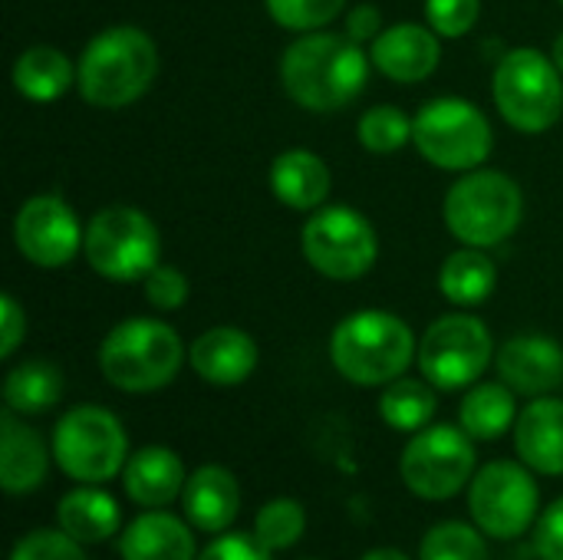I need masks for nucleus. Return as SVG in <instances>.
<instances>
[{"label":"nucleus","instance_id":"nucleus-33","mask_svg":"<svg viewBox=\"0 0 563 560\" xmlns=\"http://www.w3.org/2000/svg\"><path fill=\"white\" fill-rule=\"evenodd\" d=\"M264 7L274 17V23L310 33L333 23L343 13L346 0H264Z\"/></svg>","mask_w":563,"mask_h":560},{"label":"nucleus","instance_id":"nucleus-36","mask_svg":"<svg viewBox=\"0 0 563 560\" xmlns=\"http://www.w3.org/2000/svg\"><path fill=\"white\" fill-rule=\"evenodd\" d=\"M145 300L158 310H178L188 300V281L178 267H152L145 277Z\"/></svg>","mask_w":563,"mask_h":560},{"label":"nucleus","instance_id":"nucleus-1","mask_svg":"<svg viewBox=\"0 0 563 560\" xmlns=\"http://www.w3.org/2000/svg\"><path fill=\"white\" fill-rule=\"evenodd\" d=\"M369 59L363 46L336 33H303L280 59L287 96L310 112H336L366 86Z\"/></svg>","mask_w":563,"mask_h":560},{"label":"nucleus","instance_id":"nucleus-39","mask_svg":"<svg viewBox=\"0 0 563 560\" xmlns=\"http://www.w3.org/2000/svg\"><path fill=\"white\" fill-rule=\"evenodd\" d=\"M0 327H3L0 356L7 360V356L16 353V347H20V340H23V333H26V317H23V310L16 307V300H13L10 294L0 297Z\"/></svg>","mask_w":563,"mask_h":560},{"label":"nucleus","instance_id":"nucleus-23","mask_svg":"<svg viewBox=\"0 0 563 560\" xmlns=\"http://www.w3.org/2000/svg\"><path fill=\"white\" fill-rule=\"evenodd\" d=\"M271 188L287 208L313 211L330 195V168L320 155L307 149H290L280 152L271 165Z\"/></svg>","mask_w":563,"mask_h":560},{"label":"nucleus","instance_id":"nucleus-19","mask_svg":"<svg viewBox=\"0 0 563 560\" xmlns=\"http://www.w3.org/2000/svg\"><path fill=\"white\" fill-rule=\"evenodd\" d=\"M49 472V449L36 429L16 419L13 409L0 416V485L7 495H30Z\"/></svg>","mask_w":563,"mask_h":560},{"label":"nucleus","instance_id":"nucleus-34","mask_svg":"<svg viewBox=\"0 0 563 560\" xmlns=\"http://www.w3.org/2000/svg\"><path fill=\"white\" fill-rule=\"evenodd\" d=\"M10 560H86L82 554V545L76 538H69L63 528H40V531H30L23 535L13 551Z\"/></svg>","mask_w":563,"mask_h":560},{"label":"nucleus","instance_id":"nucleus-35","mask_svg":"<svg viewBox=\"0 0 563 560\" xmlns=\"http://www.w3.org/2000/svg\"><path fill=\"white\" fill-rule=\"evenodd\" d=\"M478 0H426V20L439 36H465L478 20Z\"/></svg>","mask_w":563,"mask_h":560},{"label":"nucleus","instance_id":"nucleus-11","mask_svg":"<svg viewBox=\"0 0 563 560\" xmlns=\"http://www.w3.org/2000/svg\"><path fill=\"white\" fill-rule=\"evenodd\" d=\"M541 492L525 462L482 465L468 485V512L482 535L495 541H515L538 521Z\"/></svg>","mask_w":563,"mask_h":560},{"label":"nucleus","instance_id":"nucleus-30","mask_svg":"<svg viewBox=\"0 0 563 560\" xmlns=\"http://www.w3.org/2000/svg\"><path fill=\"white\" fill-rule=\"evenodd\" d=\"M419 560H488V545L478 525L442 521L426 531L419 545Z\"/></svg>","mask_w":563,"mask_h":560},{"label":"nucleus","instance_id":"nucleus-12","mask_svg":"<svg viewBox=\"0 0 563 560\" xmlns=\"http://www.w3.org/2000/svg\"><path fill=\"white\" fill-rule=\"evenodd\" d=\"M495 340L488 327L468 314L439 317L419 343V370L435 389H465L492 363Z\"/></svg>","mask_w":563,"mask_h":560},{"label":"nucleus","instance_id":"nucleus-22","mask_svg":"<svg viewBox=\"0 0 563 560\" xmlns=\"http://www.w3.org/2000/svg\"><path fill=\"white\" fill-rule=\"evenodd\" d=\"M119 554L122 560H198L191 528L162 508L132 518L119 538Z\"/></svg>","mask_w":563,"mask_h":560},{"label":"nucleus","instance_id":"nucleus-9","mask_svg":"<svg viewBox=\"0 0 563 560\" xmlns=\"http://www.w3.org/2000/svg\"><path fill=\"white\" fill-rule=\"evenodd\" d=\"M412 142L435 168L475 172L492 155V125L478 106L442 96L419 109L412 119Z\"/></svg>","mask_w":563,"mask_h":560},{"label":"nucleus","instance_id":"nucleus-29","mask_svg":"<svg viewBox=\"0 0 563 560\" xmlns=\"http://www.w3.org/2000/svg\"><path fill=\"white\" fill-rule=\"evenodd\" d=\"M435 389L426 380H393L386 393L379 396V416L389 429L396 432H419L432 422L435 416Z\"/></svg>","mask_w":563,"mask_h":560},{"label":"nucleus","instance_id":"nucleus-10","mask_svg":"<svg viewBox=\"0 0 563 560\" xmlns=\"http://www.w3.org/2000/svg\"><path fill=\"white\" fill-rule=\"evenodd\" d=\"M399 472L422 502H449L475 479V439L462 426L419 429L402 449Z\"/></svg>","mask_w":563,"mask_h":560},{"label":"nucleus","instance_id":"nucleus-26","mask_svg":"<svg viewBox=\"0 0 563 560\" xmlns=\"http://www.w3.org/2000/svg\"><path fill=\"white\" fill-rule=\"evenodd\" d=\"M76 83V66L63 50L30 46L13 63V86L33 102H53Z\"/></svg>","mask_w":563,"mask_h":560},{"label":"nucleus","instance_id":"nucleus-21","mask_svg":"<svg viewBox=\"0 0 563 560\" xmlns=\"http://www.w3.org/2000/svg\"><path fill=\"white\" fill-rule=\"evenodd\" d=\"M185 482H188V475H185L181 459L165 446L139 449L122 469L125 495L139 508H168L175 498H181Z\"/></svg>","mask_w":563,"mask_h":560},{"label":"nucleus","instance_id":"nucleus-17","mask_svg":"<svg viewBox=\"0 0 563 560\" xmlns=\"http://www.w3.org/2000/svg\"><path fill=\"white\" fill-rule=\"evenodd\" d=\"M501 383L521 396H548L563 383L561 343L548 337H515L498 353Z\"/></svg>","mask_w":563,"mask_h":560},{"label":"nucleus","instance_id":"nucleus-4","mask_svg":"<svg viewBox=\"0 0 563 560\" xmlns=\"http://www.w3.org/2000/svg\"><path fill=\"white\" fill-rule=\"evenodd\" d=\"M185 360L178 333L152 317H132L112 327L99 347L102 376L122 393H155L168 386Z\"/></svg>","mask_w":563,"mask_h":560},{"label":"nucleus","instance_id":"nucleus-5","mask_svg":"<svg viewBox=\"0 0 563 560\" xmlns=\"http://www.w3.org/2000/svg\"><path fill=\"white\" fill-rule=\"evenodd\" d=\"M525 198L515 178L475 168L445 195V224L468 248H495L521 224Z\"/></svg>","mask_w":563,"mask_h":560},{"label":"nucleus","instance_id":"nucleus-13","mask_svg":"<svg viewBox=\"0 0 563 560\" xmlns=\"http://www.w3.org/2000/svg\"><path fill=\"white\" fill-rule=\"evenodd\" d=\"M303 257L310 267L330 281H356L363 277L379 254L376 228L346 205L320 208L303 224Z\"/></svg>","mask_w":563,"mask_h":560},{"label":"nucleus","instance_id":"nucleus-42","mask_svg":"<svg viewBox=\"0 0 563 560\" xmlns=\"http://www.w3.org/2000/svg\"><path fill=\"white\" fill-rule=\"evenodd\" d=\"M551 56H554L558 69H561V73H563V33H561V36H558V40H554V53H551Z\"/></svg>","mask_w":563,"mask_h":560},{"label":"nucleus","instance_id":"nucleus-3","mask_svg":"<svg viewBox=\"0 0 563 560\" xmlns=\"http://www.w3.org/2000/svg\"><path fill=\"white\" fill-rule=\"evenodd\" d=\"M419 347L406 320L386 310L350 314L330 337L336 373L356 386H389L416 360Z\"/></svg>","mask_w":563,"mask_h":560},{"label":"nucleus","instance_id":"nucleus-38","mask_svg":"<svg viewBox=\"0 0 563 560\" xmlns=\"http://www.w3.org/2000/svg\"><path fill=\"white\" fill-rule=\"evenodd\" d=\"M534 551L541 560H563V498L534 521Z\"/></svg>","mask_w":563,"mask_h":560},{"label":"nucleus","instance_id":"nucleus-32","mask_svg":"<svg viewBox=\"0 0 563 560\" xmlns=\"http://www.w3.org/2000/svg\"><path fill=\"white\" fill-rule=\"evenodd\" d=\"M356 132H360L363 149H369L376 155H389L412 139V119H406L396 106H376V109L363 112Z\"/></svg>","mask_w":563,"mask_h":560},{"label":"nucleus","instance_id":"nucleus-25","mask_svg":"<svg viewBox=\"0 0 563 560\" xmlns=\"http://www.w3.org/2000/svg\"><path fill=\"white\" fill-rule=\"evenodd\" d=\"M498 287V267L485 254V248H462L445 257L439 271V290L459 304V307H478L485 304Z\"/></svg>","mask_w":563,"mask_h":560},{"label":"nucleus","instance_id":"nucleus-6","mask_svg":"<svg viewBox=\"0 0 563 560\" xmlns=\"http://www.w3.org/2000/svg\"><path fill=\"white\" fill-rule=\"evenodd\" d=\"M495 106L518 132H544L561 119L563 73L534 46H518L495 69Z\"/></svg>","mask_w":563,"mask_h":560},{"label":"nucleus","instance_id":"nucleus-37","mask_svg":"<svg viewBox=\"0 0 563 560\" xmlns=\"http://www.w3.org/2000/svg\"><path fill=\"white\" fill-rule=\"evenodd\" d=\"M274 551H267L254 531L244 535V531H234V535H218L201 554L198 560H274L271 558Z\"/></svg>","mask_w":563,"mask_h":560},{"label":"nucleus","instance_id":"nucleus-7","mask_svg":"<svg viewBox=\"0 0 563 560\" xmlns=\"http://www.w3.org/2000/svg\"><path fill=\"white\" fill-rule=\"evenodd\" d=\"M53 459L79 485H102L129 462L122 422L102 406H76L53 429Z\"/></svg>","mask_w":563,"mask_h":560},{"label":"nucleus","instance_id":"nucleus-31","mask_svg":"<svg viewBox=\"0 0 563 560\" xmlns=\"http://www.w3.org/2000/svg\"><path fill=\"white\" fill-rule=\"evenodd\" d=\"M307 531V512L294 498H274L267 502L254 518V538L267 551H287L294 548Z\"/></svg>","mask_w":563,"mask_h":560},{"label":"nucleus","instance_id":"nucleus-14","mask_svg":"<svg viewBox=\"0 0 563 560\" xmlns=\"http://www.w3.org/2000/svg\"><path fill=\"white\" fill-rule=\"evenodd\" d=\"M13 241L30 264L53 271L79 254L86 231H79L73 208L59 195H36L23 201V208L16 211Z\"/></svg>","mask_w":563,"mask_h":560},{"label":"nucleus","instance_id":"nucleus-20","mask_svg":"<svg viewBox=\"0 0 563 560\" xmlns=\"http://www.w3.org/2000/svg\"><path fill=\"white\" fill-rule=\"evenodd\" d=\"M518 459L541 475H563V403L538 396L515 422Z\"/></svg>","mask_w":563,"mask_h":560},{"label":"nucleus","instance_id":"nucleus-2","mask_svg":"<svg viewBox=\"0 0 563 560\" xmlns=\"http://www.w3.org/2000/svg\"><path fill=\"white\" fill-rule=\"evenodd\" d=\"M158 73V50L139 26H109L89 40L76 66L79 96L96 109L135 102Z\"/></svg>","mask_w":563,"mask_h":560},{"label":"nucleus","instance_id":"nucleus-28","mask_svg":"<svg viewBox=\"0 0 563 560\" xmlns=\"http://www.w3.org/2000/svg\"><path fill=\"white\" fill-rule=\"evenodd\" d=\"M63 396V373L46 360H26L3 380V403L16 416H40Z\"/></svg>","mask_w":563,"mask_h":560},{"label":"nucleus","instance_id":"nucleus-8","mask_svg":"<svg viewBox=\"0 0 563 560\" xmlns=\"http://www.w3.org/2000/svg\"><path fill=\"white\" fill-rule=\"evenodd\" d=\"M89 267L106 281H145L158 267L162 238L152 218L129 205H112L92 215L82 241Z\"/></svg>","mask_w":563,"mask_h":560},{"label":"nucleus","instance_id":"nucleus-24","mask_svg":"<svg viewBox=\"0 0 563 560\" xmlns=\"http://www.w3.org/2000/svg\"><path fill=\"white\" fill-rule=\"evenodd\" d=\"M56 521L79 545H102L122 528V512L109 492H102L96 485H82L59 498Z\"/></svg>","mask_w":563,"mask_h":560},{"label":"nucleus","instance_id":"nucleus-27","mask_svg":"<svg viewBox=\"0 0 563 560\" xmlns=\"http://www.w3.org/2000/svg\"><path fill=\"white\" fill-rule=\"evenodd\" d=\"M459 422L478 442L501 439L518 422L515 389L508 383H478V386H472L465 393V399H462Z\"/></svg>","mask_w":563,"mask_h":560},{"label":"nucleus","instance_id":"nucleus-41","mask_svg":"<svg viewBox=\"0 0 563 560\" xmlns=\"http://www.w3.org/2000/svg\"><path fill=\"white\" fill-rule=\"evenodd\" d=\"M360 560H409L402 551H396V548H376V551H369V554H363Z\"/></svg>","mask_w":563,"mask_h":560},{"label":"nucleus","instance_id":"nucleus-40","mask_svg":"<svg viewBox=\"0 0 563 560\" xmlns=\"http://www.w3.org/2000/svg\"><path fill=\"white\" fill-rule=\"evenodd\" d=\"M383 33V17L376 7H356L350 10L346 17V36L356 40V43H366V40H376Z\"/></svg>","mask_w":563,"mask_h":560},{"label":"nucleus","instance_id":"nucleus-16","mask_svg":"<svg viewBox=\"0 0 563 560\" xmlns=\"http://www.w3.org/2000/svg\"><path fill=\"white\" fill-rule=\"evenodd\" d=\"M181 508L191 528L205 535H224L241 512V485L224 465H201L188 475Z\"/></svg>","mask_w":563,"mask_h":560},{"label":"nucleus","instance_id":"nucleus-18","mask_svg":"<svg viewBox=\"0 0 563 560\" xmlns=\"http://www.w3.org/2000/svg\"><path fill=\"white\" fill-rule=\"evenodd\" d=\"M191 370L211 386H238L257 370V343L238 327H214L188 350Z\"/></svg>","mask_w":563,"mask_h":560},{"label":"nucleus","instance_id":"nucleus-15","mask_svg":"<svg viewBox=\"0 0 563 560\" xmlns=\"http://www.w3.org/2000/svg\"><path fill=\"white\" fill-rule=\"evenodd\" d=\"M369 56L383 76H389L396 83H422L426 76L435 73L442 46H439V36L432 26L396 23L373 40Z\"/></svg>","mask_w":563,"mask_h":560},{"label":"nucleus","instance_id":"nucleus-43","mask_svg":"<svg viewBox=\"0 0 563 560\" xmlns=\"http://www.w3.org/2000/svg\"><path fill=\"white\" fill-rule=\"evenodd\" d=\"M561 3H563V0H561Z\"/></svg>","mask_w":563,"mask_h":560}]
</instances>
